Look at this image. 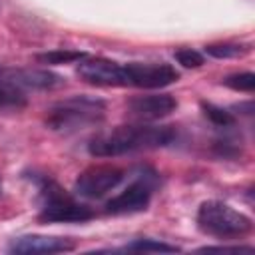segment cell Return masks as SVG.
I'll list each match as a JSON object with an SVG mask.
<instances>
[{
	"label": "cell",
	"mask_w": 255,
	"mask_h": 255,
	"mask_svg": "<svg viewBox=\"0 0 255 255\" xmlns=\"http://www.w3.org/2000/svg\"><path fill=\"white\" fill-rule=\"evenodd\" d=\"M173 139L169 128L155 126H120L92 139L90 153L96 157H116L137 149H149L165 145Z\"/></svg>",
	"instance_id": "1"
},
{
	"label": "cell",
	"mask_w": 255,
	"mask_h": 255,
	"mask_svg": "<svg viewBox=\"0 0 255 255\" xmlns=\"http://www.w3.org/2000/svg\"><path fill=\"white\" fill-rule=\"evenodd\" d=\"M104 118V102L92 96H72L48 110L46 126L56 131H78Z\"/></svg>",
	"instance_id": "2"
},
{
	"label": "cell",
	"mask_w": 255,
	"mask_h": 255,
	"mask_svg": "<svg viewBox=\"0 0 255 255\" xmlns=\"http://www.w3.org/2000/svg\"><path fill=\"white\" fill-rule=\"evenodd\" d=\"M197 225L213 237H243L251 231V219L221 201H205L197 211Z\"/></svg>",
	"instance_id": "3"
},
{
	"label": "cell",
	"mask_w": 255,
	"mask_h": 255,
	"mask_svg": "<svg viewBox=\"0 0 255 255\" xmlns=\"http://www.w3.org/2000/svg\"><path fill=\"white\" fill-rule=\"evenodd\" d=\"M42 197H44V203H42V213H40V219L42 221H56V223H82V221H88L94 217V211L88 207V205H82L78 203L74 197L66 195L58 185L54 183H48L44 189H42Z\"/></svg>",
	"instance_id": "4"
},
{
	"label": "cell",
	"mask_w": 255,
	"mask_h": 255,
	"mask_svg": "<svg viewBox=\"0 0 255 255\" xmlns=\"http://www.w3.org/2000/svg\"><path fill=\"white\" fill-rule=\"evenodd\" d=\"M122 179H124L122 169L112 167V165H94L78 175L74 189L82 197L98 199V197H104L106 193H110L112 189H116Z\"/></svg>",
	"instance_id": "5"
},
{
	"label": "cell",
	"mask_w": 255,
	"mask_h": 255,
	"mask_svg": "<svg viewBox=\"0 0 255 255\" xmlns=\"http://www.w3.org/2000/svg\"><path fill=\"white\" fill-rule=\"evenodd\" d=\"M78 76L94 86H128L126 66L106 58H82L78 64Z\"/></svg>",
	"instance_id": "6"
},
{
	"label": "cell",
	"mask_w": 255,
	"mask_h": 255,
	"mask_svg": "<svg viewBox=\"0 0 255 255\" xmlns=\"http://www.w3.org/2000/svg\"><path fill=\"white\" fill-rule=\"evenodd\" d=\"M126 72H128V86H137V88H163L177 82L179 78L177 70L165 62L159 64L133 62L126 66Z\"/></svg>",
	"instance_id": "7"
},
{
	"label": "cell",
	"mask_w": 255,
	"mask_h": 255,
	"mask_svg": "<svg viewBox=\"0 0 255 255\" xmlns=\"http://www.w3.org/2000/svg\"><path fill=\"white\" fill-rule=\"evenodd\" d=\"M151 197V185L147 179H137L131 185H128L122 193L112 197L106 203V209L110 213H135L147 207Z\"/></svg>",
	"instance_id": "8"
},
{
	"label": "cell",
	"mask_w": 255,
	"mask_h": 255,
	"mask_svg": "<svg viewBox=\"0 0 255 255\" xmlns=\"http://www.w3.org/2000/svg\"><path fill=\"white\" fill-rule=\"evenodd\" d=\"M177 108V102L169 94H151V96H137L129 100L128 112L135 120H159L169 116Z\"/></svg>",
	"instance_id": "9"
},
{
	"label": "cell",
	"mask_w": 255,
	"mask_h": 255,
	"mask_svg": "<svg viewBox=\"0 0 255 255\" xmlns=\"http://www.w3.org/2000/svg\"><path fill=\"white\" fill-rule=\"evenodd\" d=\"M74 243L64 237H48V235H22L16 237L10 243V251L14 253H24V255H34V253H62V251H72Z\"/></svg>",
	"instance_id": "10"
},
{
	"label": "cell",
	"mask_w": 255,
	"mask_h": 255,
	"mask_svg": "<svg viewBox=\"0 0 255 255\" xmlns=\"http://www.w3.org/2000/svg\"><path fill=\"white\" fill-rule=\"evenodd\" d=\"M6 82L16 88L24 86V88H38V90H48L64 84V80L58 74H52L48 70H14L6 74Z\"/></svg>",
	"instance_id": "11"
},
{
	"label": "cell",
	"mask_w": 255,
	"mask_h": 255,
	"mask_svg": "<svg viewBox=\"0 0 255 255\" xmlns=\"http://www.w3.org/2000/svg\"><path fill=\"white\" fill-rule=\"evenodd\" d=\"M24 104H26L24 94H22L16 86H12V84H8V82H2V84H0V110L22 108Z\"/></svg>",
	"instance_id": "12"
},
{
	"label": "cell",
	"mask_w": 255,
	"mask_h": 255,
	"mask_svg": "<svg viewBox=\"0 0 255 255\" xmlns=\"http://www.w3.org/2000/svg\"><path fill=\"white\" fill-rule=\"evenodd\" d=\"M223 84L231 90H237V92H253L255 90V76L251 72L233 74V76H227L223 80Z\"/></svg>",
	"instance_id": "13"
},
{
	"label": "cell",
	"mask_w": 255,
	"mask_h": 255,
	"mask_svg": "<svg viewBox=\"0 0 255 255\" xmlns=\"http://www.w3.org/2000/svg\"><path fill=\"white\" fill-rule=\"evenodd\" d=\"M205 52L213 58H237V56L245 54L247 48L239 46V44H211L205 48Z\"/></svg>",
	"instance_id": "14"
},
{
	"label": "cell",
	"mask_w": 255,
	"mask_h": 255,
	"mask_svg": "<svg viewBox=\"0 0 255 255\" xmlns=\"http://www.w3.org/2000/svg\"><path fill=\"white\" fill-rule=\"evenodd\" d=\"M128 249L131 251H177L175 245H167V243H161V241H155V239H135L133 243L128 245Z\"/></svg>",
	"instance_id": "15"
},
{
	"label": "cell",
	"mask_w": 255,
	"mask_h": 255,
	"mask_svg": "<svg viewBox=\"0 0 255 255\" xmlns=\"http://www.w3.org/2000/svg\"><path fill=\"white\" fill-rule=\"evenodd\" d=\"M82 58H84L82 52H70V50H56V52L40 56L42 62H50V64H68V62L82 60Z\"/></svg>",
	"instance_id": "16"
},
{
	"label": "cell",
	"mask_w": 255,
	"mask_h": 255,
	"mask_svg": "<svg viewBox=\"0 0 255 255\" xmlns=\"http://www.w3.org/2000/svg\"><path fill=\"white\" fill-rule=\"evenodd\" d=\"M175 60L185 68H197L203 64V56L191 48H181L175 52Z\"/></svg>",
	"instance_id": "17"
},
{
	"label": "cell",
	"mask_w": 255,
	"mask_h": 255,
	"mask_svg": "<svg viewBox=\"0 0 255 255\" xmlns=\"http://www.w3.org/2000/svg\"><path fill=\"white\" fill-rule=\"evenodd\" d=\"M203 110H205V116H207L211 122H215L217 126H229V124L233 122V118L229 116V112H225V110H221V108H215V106H211V104H203Z\"/></svg>",
	"instance_id": "18"
},
{
	"label": "cell",
	"mask_w": 255,
	"mask_h": 255,
	"mask_svg": "<svg viewBox=\"0 0 255 255\" xmlns=\"http://www.w3.org/2000/svg\"><path fill=\"white\" fill-rule=\"evenodd\" d=\"M201 251H233V253H251L253 249L251 247H205Z\"/></svg>",
	"instance_id": "19"
},
{
	"label": "cell",
	"mask_w": 255,
	"mask_h": 255,
	"mask_svg": "<svg viewBox=\"0 0 255 255\" xmlns=\"http://www.w3.org/2000/svg\"><path fill=\"white\" fill-rule=\"evenodd\" d=\"M0 76H2V66H0Z\"/></svg>",
	"instance_id": "20"
}]
</instances>
